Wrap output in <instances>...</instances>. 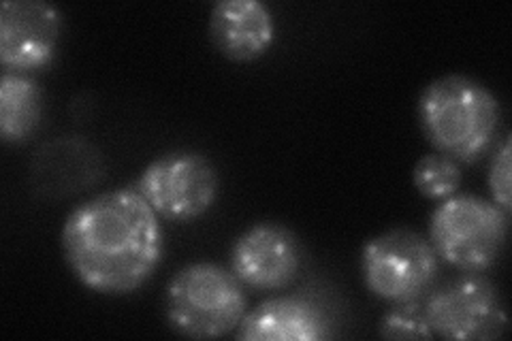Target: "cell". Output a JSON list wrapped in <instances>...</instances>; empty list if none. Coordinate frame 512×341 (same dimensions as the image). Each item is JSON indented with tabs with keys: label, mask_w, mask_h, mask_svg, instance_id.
I'll return each mask as SVG.
<instances>
[{
	"label": "cell",
	"mask_w": 512,
	"mask_h": 341,
	"mask_svg": "<svg viewBox=\"0 0 512 341\" xmlns=\"http://www.w3.org/2000/svg\"><path fill=\"white\" fill-rule=\"evenodd\" d=\"M248 312V297L237 275L218 263H190L173 275L165 292L169 327L190 339L233 333Z\"/></svg>",
	"instance_id": "cell-3"
},
{
	"label": "cell",
	"mask_w": 512,
	"mask_h": 341,
	"mask_svg": "<svg viewBox=\"0 0 512 341\" xmlns=\"http://www.w3.org/2000/svg\"><path fill=\"white\" fill-rule=\"evenodd\" d=\"M160 218L190 222L205 216L218 199L220 177L214 162L195 150L160 154L133 186Z\"/></svg>",
	"instance_id": "cell-6"
},
{
	"label": "cell",
	"mask_w": 512,
	"mask_h": 341,
	"mask_svg": "<svg viewBox=\"0 0 512 341\" xmlns=\"http://www.w3.org/2000/svg\"><path fill=\"white\" fill-rule=\"evenodd\" d=\"M438 271L440 258L431 241L408 226L372 237L361 252L367 290L389 303L423 299L434 288Z\"/></svg>",
	"instance_id": "cell-5"
},
{
	"label": "cell",
	"mask_w": 512,
	"mask_h": 341,
	"mask_svg": "<svg viewBox=\"0 0 512 341\" xmlns=\"http://www.w3.org/2000/svg\"><path fill=\"white\" fill-rule=\"evenodd\" d=\"M461 180L463 175L459 162L442 152L425 154L412 171L414 188L429 201H444L453 197L459 192Z\"/></svg>",
	"instance_id": "cell-13"
},
{
	"label": "cell",
	"mask_w": 512,
	"mask_h": 341,
	"mask_svg": "<svg viewBox=\"0 0 512 341\" xmlns=\"http://www.w3.org/2000/svg\"><path fill=\"white\" fill-rule=\"evenodd\" d=\"M43 118V90L26 73L0 77V137L5 143L28 141Z\"/></svg>",
	"instance_id": "cell-12"
},
{
	"label": "cell",
	"mask_w": 512,
	"mask_h": 341,
	"mask_svg": "<svg viewBox=\"0 0 512 341\" xmlns=\"http://www.w3.org/2000/svg\"><path fill=\"white\" fill-rule=\"evenodd\" d=\"M62 13L45 0H5L0 5V62L5 71L30 73L56 58Z\"/></svg>",
	"instance_id": "cell-8"
},
{
	"label": "cell",
	"mask_w": 512,
	"mask_h": 341,
	"mask_svg": "<svg viewBox=\"0 0 512 341\" xmlns=\"http://www.w3.org/2000/svg\"><path fill=\"white\" fill-rule=\"evenodd\" d=\"M500 120L498 96L470 75H442L419 96V122L427 141L457 162H474L487 154Z\"/></svg>",
	"instance_id": "cell-2"
},
{
	"label": "cell",
	"mask_w": 512,
	"mask_h": 341,
	"mask_svg": "<svg viewBox=\"0 0 512 341\" xmlns=\"http://www.w3.org/2000/svg\"><path fill=\"white\" fill-rule=\"evenodd\" d=\"M512 141L510 137H504V141L495 148L491 167H489V190L493 203L502 207L506 214L512 209Z\"/></svg>",
	"instance_id": "cell-15"
},
{
	"label": "cell",
	"mask_w": 512,
	"mask_h": 341,
	"mask_svg": "<svg viewBox=\"0 0 512 341\" xmlns=\"http://www.w3.org/2000/svg\"><path fill=\"white\" fill-rule=\"evenodd\" d=\"M301 269V243L280 222H259L239 235L231 248V271L254 290H282Z\"/></svg>",
	"instance_id": "cell-9"
},
{
	"label": "cell",
	"mask_w": 512,
	"mask_h": 341,
	"mask_svg": "<svg viewBox=\"0 0 512 341\" xmlns=\"http://www.w3.org/2000/svg\"><path fill=\"white\" fill-rule=\"evenodd\" d=\"M423 307L434 337L489 341L502 337L508 327L498 288L480 273L463 271L459 278L431 288Z\"/></svg>",
	"instance_id": "cell-7"
},
{
	"label": "cell",
	"mask_w": 512,
	"mask_h": 341,
	"mask_svg": "<svg viewBox=\"0 0 512 341\" xmlns=\"http://www.w3.org/2000/svg\"><path fill=\"white\" fill-rule=\"evenodd\" d=\"M75 278L101 295H131L146 284L165 254L160 216L135 188H118L71 209L60 233Z\"/></svg>",
	"instance_id": "cell-1"
},
{
	"label": "cell",
	"mask_w": 512,
	"mask_h": 341,
	"mask_svg": "<svg viewBox=\"0 0 512 341\" xmlns=\"http://www.w3.org/2000/svg\"><path fill=\"white\" fill-rule=\"evenodd\" d=\"M506 235V211L468 192L440 201L429 220V241L438 258L459 271L489 269L498 261Z\"/></svg>",
	"instance_id": "cell-4"
},
{
	"label": "cell",
	"mask_w": 512,
	"mask_h": 341,
	"mask_svg": "<svg viewBox=\"0 0 512 341\" xmlns=\"http://www.w3.org/2000/svg\"><path fill=\"white\" fill-rule=\"evenodd\" d=\"M380 335L387 339H431L423 299L391 303L380 322Z\"/></svg>",
	"instance_id": "cell-14"
},
{
	"label": "cell",
	"mask_w": 512,
	"mask_h": 341,
	"mask_svg": "<svg viewBox=\"0 0 512 341\" xmlns=\"http://www.w3.org/2000/svg\"><path fill=\"white\" fill-rule=\"evenodd\" d=\"M210 39L235 62L259 60L276 41V18L263 0H218L210 11Z\"/></svg>",
	"instance_id": "cell-10"
},
{
	"label": "cell",
	"mask_w": 512,
	"mask_h": 341,
	"mask_svg": "<svg viewBox=\"0 0 512 341\" xmlns=\"http://www.w3.org/2000/svg\"><path fill=\"white\" fill-rule=\"evenodd\" d=\"M331 335V320L323 305L301 295L263 301L246 312L235 329V337L242 341H320Z\"/></svg>",
	"instance_id": "cell-11"
}]
</instances>
